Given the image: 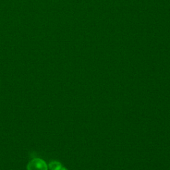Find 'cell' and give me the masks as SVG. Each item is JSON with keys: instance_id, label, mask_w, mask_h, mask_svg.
Here are the masks:
<instances>
[{"instance_id": "cell-1", "label": "cell", "mask_w": 170, "mask_h": 170, "mask_svg": "<svg viewBox=\"0 0 170 170\" xmlns=\"http://www.w3.org/2000/svg\"><path fill=\"white\" fill-rule=\"evenodd\" d=\"M27 168L28 170H47V164L39 159H35L31 162Z\"/></svg>"}, {"instance_id": "cell-2", "label": "cell", "mask_w": 170, "mask_h": 170, "mask_svg": "<svg viewBox=\"0 0 170 170\" xmlns=\"http://www.w3.org/2000/svg\"><path fill=\"white\" fill-rule=\"evenodd\" d=\"M49 167L51 170H61L63 168L61 164L57 162H51L49 165Z\"/></svg>"}, {"instance_id": "cell-3", "label": "cell", "mask_w": 170, "mask_h": 170, "mask_svg": "<svg viewBox=\"0 0 170 170\" xmlns=\"http://www.w3.org/2000/svg\"><path fill=\"white\" fill-rule=\"evenodd\" d=\"M61 170H67V169H66V168H62Z\"/></svg>"}]
</instances>
